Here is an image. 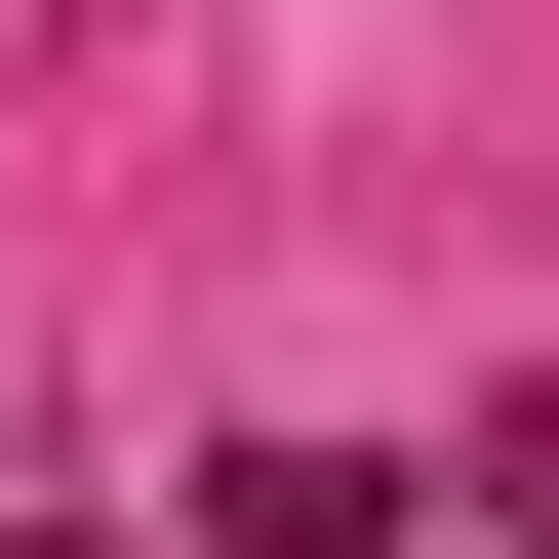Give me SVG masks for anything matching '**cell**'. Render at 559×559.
<instances>
[{"label":"cell","instance_id":"obj_1","mask_svg":"<svg viewBox=\"0 0 559 559\" xmlns=\"http://www.w3.org/2000/svg\"><path fill=\"white\" fill-rule=\"evenodd\" d=\"M520 559H559V440H520Z\"/></svg>","mask_w":559,"mask_h":559}]
</instances>
